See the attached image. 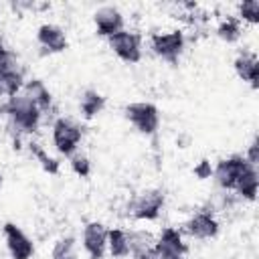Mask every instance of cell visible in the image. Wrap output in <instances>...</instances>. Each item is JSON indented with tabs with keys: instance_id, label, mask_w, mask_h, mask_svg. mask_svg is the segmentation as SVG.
Returning a JSON list of instances; mask_svg holds the SVG:
<instances>
[{
	"instance_id": "obj_1",
	"label": "cell",
	"mask_w": 259,
	"mask_h": 259,
	"mask_svg": "<svg viewBox=\"0 0 259 259\" xmlns=\"http://www.w3.org/2000/svg\"><path fill=\"white\" fill-rule=\"evenodd\" d=\"M4 113L8 115L10 123L14 130L22 132V134H32L38 130L40 125V117H42V111L32 103V99L28 95H24L22 91L10 95L6 101H4Z\"/></svg>"
},
{
	"instance_id": "obj_2",
	"label": "cell",
	"mask_w": 259,
	"mask_h": 259,
	"mask_svg": "<svg viewBox=\"0 0 259 259\" xmlns=\"http://www.w3.org/2000/svg\"><path fill=\"white\" fill-rule=\"evenodd\" d=\"M53 146L61 156L71 158L75 152H79V144L83 140V127L79 121L71 117H57L51 127Z\"/></svg>"
},
{
	"instance_id": "obj_3",
	"label": "cell",
	"mask_w": 259,
	"mask_h": 259,
	"mask_svg": "<svg viewBox=\"0 0 259 259\" xmlns=\"http://www.w3.org/2000/svg\"><path fill=\"white\" fill-rule=\"evenodd\" d=\"M164 202H166L164 190H160V188H148V190H142L140 194H136L130 200L127 212L134 219H138V221H154L162 212Z\"/></svg>"
},
{
	"instance_id": "obj_4",
	"label": "cell",
	"mask_w": 259,
	"mask_h": 259,
	"mask_svg": "<svg viewBox=\"0 0 259 259\" xmlns=\"http://www.w3.org/2000/svg\"><path fill=\"white\" fill-rule=\"evenodd\" d=\"M184 47H186V36L180 28L152 32V36H150V49L154 51V55H158L160 59H164L168 63H176L180 59Z\"/></svg>"
},
{
	"instance_id": "obj_5",
	"label": "cell",
	"mask_w": 259,
	"mask_h": 259,
	"mask_svg": "<svg viewBox=\"0 0 259 259\" xmlns=\"http://www.w3.org/2000/svg\"><path fill=\"white\" fill-rule=\"evenodd\" d=\"M127 121L144 136H154L160 127V111L150 101H136L123 109Z\"/></svg>"
},
{
	"instance_id": "obj_6",
	"label": "cell",
	"mask_w": 259,
	"mask_h": 259,
	"mask_svg": "<svg viewBox=\"0 0 259 259\" xmlns=\"http://www.w3.org/2000/svg\"><path fill=\"white\" fill-rule=\"evenodd\" d=\"M251 168V164L245 160V156H229V158H223L214 168H212V176L217 186L223 188V190H235L237 182L241 180V176ZM255 168V166H253Z\"/></svg>"
},
{
	"instance_id": "obj_7",
	"label": "cell",
	"mask_w": 259,
	"mask_h": 259,
	"mask_svg": "<svg viewBox=\"0 0 259 259\" xmlns=\"http://www.w3.org/2000/svg\"><path fill=\"white\" fill-rule=\"evenodd\" d=\"M107 47L123 61V63H140L142 61V36L134 30H119L111 36H107Z\"/></svg>"
},
{
	"instance_id": "obj_8",
	"label": "cell",
	"mask_w": 259,
	"mask_h": 259,
	"mask_svg": "<svg viewBox=\"0 0 259 259\" xmlns=\"http://www.w3.org/2000/svg\"><path fill=\"white\" fill-rule=\"evenodd\" d=\"M188 247L178 229L166 227L154 241V255L156 259H186Z\"/></svg>"
},
{
	"instance_id": "obj_9",
	"label": "cell",
	"mask_w": 259,
	"mask_h": 259,
	"mask_svg": "<svg viewBox=\"0 0 259 259\" xmlns=\"http://www.w3.org/2000/svg\"><path fill=\"white\" fill-rule=\"evenodd\" d=\"M81 243L89 259H103L107 253V227L99 221H89L83 227Z\"/></svg>"
},
{
	"instance_id": "obj_10",
	"label": "cell",
	"mask_w": 259,
	"mask_h": 259,
	"mask_svg": "<svg viewBox=\"0 0 259 259\" xmlns=\"http://www.w3.org/2000/svg\"><path fill=\"white\" fill-rule=\"evenodd\" d=\"M4 243L12 259H32L34 255V243L32 239L14 223H4L2 227Z\"/></svg>"
},
{
	"instance_id": "obj_11",
	"label": "cell",
	"mask_w": 259,
	"mask_h": 259,
	"mask_svg": "<svg viewBox=\"0 0 259 259\" xmlns=\"http://www.w3.org/2000/svg\"><path fill=\"white\" fill-rule=\"evenodd\" d=\"M93 24L97 34L107 38L125 28V18L117 6H101L93 12Z\"/></svg>"
},
{
	"instance_id": "obj_12",
	"label": "cell",
	"mask_w": 259,
	"mask_h": 259,
	"mask_svg": "<svg viewBox=\"0 0 259 259\" xmlns=\"http://www.w3.org/2000/svg\"><path fill=\"white\" fill-rule=\"evenodd\" d=\"M219 229H221L219 227V221H217V217L210 210H198V212H194L186 221V225H184V231L192 239H200V241L214 239L219 235Z\"/></svg>"
},
{
	"instance_id": "obj_13",
	"label": "cell",
	"mask_w": 259,
	"mask_h": 259,
	"mask_svg": "<svg viewBox=\"0 0 259 259\" xmlns=\"http://www.w3.org/2000/svg\"><path fill=\"white\" fill-rule=\"evenodd\" d=\"M36 40L47 53H63L69 45L67 32L59 24H53V22H42L36 28Z\"/></svg>"
},
{
	"instance_id": "obj_14",
	"label": "cell",
	"mask_w": 259,
	"mask_h": 259,
	"mask_svg": "<svg viewBox=\"0 0 259 259\" xmlns=\"http://www.w3.org/2000/svg\"><path fill=\"white\" fill-rule=\"evenodd\" d=\"M235 73L247 81L253 89L259 87V61H257V55L251 53V51H241L237 57H235Z\"/></svg>"
},
{
	"instance_id": "obj_15",
	"label": "cell",
	"mask_w": 259,
	"mask_h": 259,
	"mask_svg": "<svg viewBox=\"0 0 259 259\" xmlns=\"http://www.w3.org/2000/svg\"><path fill=\"white\" fill-rule=\"evenodd\" d=\"M127 241H130V255L134 259H148L154 253V237L148 231H127Z\"/></svg>"
},
{
	"instance_id": "obj_16",
	"label": "cell",
	"mask_w": 259,
	"mask_h": 259,
	"mask_svg": "<svg viewBox=\"0 0 259 259\" xmlns=\"http://www.w3.org/2000/svg\"><path fill=\"white\" fill-rule=\"evenodd\" d=\"M22 93L28 95L32 99V103L40 109V111H49L53 105V95L49 91V87L40 81V79H28L22 85Z\"/></svg>"
},
{
	"instance_id": "obj_17",
	"label": "cell",
	"mask_w": 259,
	"mask_h": 259,
	"mask_svg": "<svg viewBox=\"0 0 259 259\" xmlns=\"http://www.w3.org/2000/svg\"><path fill=\"white\" fill-rule=\"evenodd\" d=\"M24 85V73L20 69H0V97H10L18 91H22Z\"/></svg>"
},
{
	"instance_id": "obj_18",
	"label": "cell",
	"mask_w": 259,
	"mask_h": 259,
	"mask_svg": "<svg viewBox=\"0 0 259 259\" xmlns=\"http://www.w3.org/2000/svg\"><path fill=\"white\" fill-rule=\"evenodd\" d=\"M107 251L115 259L130 257L127 231H123V229H107Z\"/></svg>"
},
{
	"instance_id": "obj_19",
	"label": "cell",
	"mask_w": 259,
	"mask_h": 259,
	"mask_svg": "<svg viewBox=\"0 0 259 259\" xmlns=\"http://www.w3.org/2000/svg\"><path fill=\"white\" fill-rule=\"evenodd\" d=\"M79 107H81L83 117H85V119H91V117H95L97 113L103 111V107H105V97H103L99 91H95V89H87V91L81 95Z\"/></svg>"
},
{
	"instance_id": "obj_20",
	"label": "cell",
	"mask_w": 259,
	"mask_h": 259,
	"mask_svg": "<svg viewBox=\"0 0 259 259\" xmlns=\"http://www.w3.org/2000/svg\"><path fill=\"white\" fill-rule=\"evenodd\" d=\"M257 186H259V174H257V168L251 166V168L241 176V180L237 182L235 192H237L243 200H255V196H257Z\"/></svg>"
},
{
	"instance_id": "obj_21",
	"label": "cell",
	"mask_w": 259,
	"mask_h": 259,
	"mask_svg": "<svg viewBox=\"0 0 259 259\" xmlns=\"http://www.w3.org/2000/svg\"><path fill=\"white\" fill-rule=\"evenodd\" d=\"M241 32H243V26H241V20L237 16H227L217 26V34L225 42H237L241 38Z\"/></svg>"
},
{
	"instance_id": "obj_22",
	"label": "cell",
	"mask_w": 259,
	"mask_h": 259,
	"mask_svg": "<svg viewBox=\"0 0 259 259\" xmlns=\"http://www.w3.org/2000/svg\"><path fill=\"white\" fill-rule=\"evenodd\" d=\"M53 259H79L77 255V243L73 237H61L53 245Z\"/></svg>"
},
{
	"instance_id": "obj_23",
	"label": "cell",
	"mask_w": 259,
	"mask_h": 259,
	"mask_svg": "<svg viewBox=\"0 0 259 259\" xmlns=\"http://www.w3.org/2000/svg\"><path fill=\"white\" fill-rule=\"evenodd\" d=\"M237 18L247 24H257L259 22V2L245 0V2L237 4Z\"/></svg>"
},
{
	"instance_id": "obj_24",
	"label": "cell",
	"mask_w": 259,
	"mask_h": 259,
	"mask_svg": "<svg viewBox=\"0 0 259 259\" xmlns=\"http://www.w3.org/2000/svg\"><path fill=\"white\" fill-rule=\"evenodd\" d=\"M71 162V170L77 174V176H81V178H87L89 174H91V162H89V158L83 154V152H75L71 158H69Z\"/></svg>"
},
{
	"instance_id": "obj_25",
	"label": "cell",
	"mask_w": 259,
	"mask_h": 259,
	"mask_svg": "<svg viewBox=\"0 0 259 259\" xmlns=\"http://www.w3.org/2000/svg\"><path fill=\"white\" fill-rule=\"evenodd\" d=\"M34 154H36V158L40 160V164H42V168H45L47 172H51V174H57V172H59V162H57L55 158H51L45 150L34 148Z\"/></svg>"
},
{
	"instance_id": "obj_26",
	"label": "cell",
	"mask_w": 259,
	"mask_h": 259,
	"mask_svg": "<svg viewBox=\"0 0 259 259\" xmlns=\"http://www.w3.org/2000/svg\"><path fill=\"white\" fill-rule=\"evenodd\" d=\"M194 176H196L198 180H206V178L212 176V166H210V162H208L206 158H202V160L194 166Z\"/></svg>"
},
{
	"instance_id": "obj_27",
	"label": "cell",
	"mask_w": 259,
	"mask_h": 259,
	"mask_svg": "<svg viewBox=\"0 0 259 259\" xmlns=\"http://www.w3.org/2000/svg\"><path fill=\"white\" fill-rule=\"evenodd\" d=\"M245 160H247L251 166L257 168V164H259V138H255V140L249 144V148H247V152H245Z\"/></svg>"
},
{
	"instance_id": "obj_28",
	"label": "cell",
	"mask_w": 259,
	"mask_h": 259,
	"mask_svg": "<svg viewBox=\"0 0 259 259\" xmlns=\"http://www.w3.org/2000/svg\"><path fill=\"white\" fill-rule=\"evenodd\" d=\"M6 51H8V47H6V45H4V38H2V36H0V57H2V55H4V53H6Z\"/></svg>"
},
{
	"instance_id": "obj_29",
	"label": "cell",
	"mask_w": 259,
	"mask_h": 259,
	"mask_svg": "<svg viewBox=\"0 0 259 259\" xmlns=\"http://www.w3.org/2000/svg\"><path fill=\"white\" fill-rule=\"evenodd\" d=\"M2 182H4V180H2V174H0V188H2Z\"/></svg>"
}]
</instances>
